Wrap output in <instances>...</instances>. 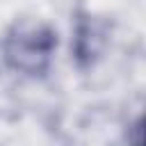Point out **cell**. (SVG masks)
Segmentation results:
<instances>
[{"mask_svg": "<svg viewBox=\"0 0 146 146\" xmlns=\"http://www.w3.org/2000/svg\"><path fill=\"white\" fill-rule=\"evenodd\" d=\"M98 27L91 21V16H82L75 27V55L78 59H91V55H98Z\"/></svg>", "mask_w": 146, "mask_h": 146, "instance_id": "7a4b0ae2", "label": "cell"}, {"mask_svg": "<svg viewBox=\"0 0 146 146\" xmlns=\"http://www.w3.org/2000/svg\"><path fill=\"white\" fill-rule=\"evenodd\" d=\"M57 48V34L41 21H16L0 41V55L7 68L25 78L48 73Z\"/></svg>", "mask_w": 146, "mask_h": 146, "instance_id": "6da1fadb", "label": "cell"}]
</instances>
